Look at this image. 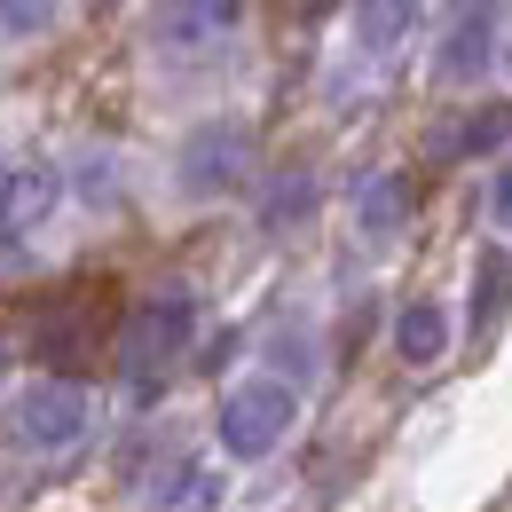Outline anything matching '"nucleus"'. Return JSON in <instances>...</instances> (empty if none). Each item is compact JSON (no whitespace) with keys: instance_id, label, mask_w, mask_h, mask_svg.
<instances>
[{"instance_id":"nucleus-13","label":"nucleus","mask_w":512,"mask_h":512,"mask_svg":"<svg viewBox=\"0 0 512 512\" xmlns=\"http://www.w3.org/2000/svg\"><path fill=\"white\" fill-rule=\"evenodd\" d=\"M410 24H418V8H355V32L371 48H394V32H410Z\"/></svg>"},{"instance_id":"nucleus-7","label":"nucleus","mask_w":512,"mask_h":512,"mask_svg":"<svg viewBox=\"0 0 512 512\" xmlns=\"http://www.w3.org/2000/svg\"><path fill=\"white\" fill-rule=\"evenodd\" d=\"M497 8H457V24H449L442 56H434V79L442 87H465V79H481L489 71V56H497Z\"/></svg>"},{"instance_id":"nucleus-5","label":"nucleus","mask_w":512,"mask_h":512,"mask_svg":"<svg viewBox=\"0 0 512 512\" xmlns=\"http://www.w3.org/2000/svg\"><path fill=\"white\" fill-rule=\"evenodd\" d=\"M229 32H237V8H229V0L150 8V48H158V56H174V64H190V56H213V48H229Z\"/></svg>"},{"instance_id":"nucleus-8","label":"nucleus","mask_w":512,"mask_h":512,"mask_svg":"<svg viewBox=\"0 0 512 512\" xmlns=\"http://www.w3.org/2000/svg\"><path fill=\"white\" fill-rule=\"evenodd\" d=\"M394 355H402L410 371H434L449 355V316L434 300H402V308H394Z\"/></svg>"},{"instance_id":"nucleus-10","label":"nucleus","mask_w":512,"mask_h":512,"mask_svg":"<svg viewBox=\"0 0 512 512\" xmlns=\"http://www.w3.org/2000/svg\"><path fill=\"white\" fill-rule=\"evenodd\" d=\"M505 308H512V253L481 245V260H473V339H489L505 323Z\"/></svg>"},{"instance_id":"nucleus-6","label":"nucleus","mask_w":512,"mask_h":512,"mask_svg":"<svg viewBox=\"0 0 512 512\" xmlns=\"http://www.w3.org/2000/svg\"><path fill=\"white\" fill-rule=\"evenodd\" d=\"M56 197H64V174H56V166H16V174H0V253L32 245V237L48 229V213H56Z\"/></svg>"},{"instance_id":"nucleus-9","label":"nucleus","mask_w":512,"mask_h":512,"mask_svg":"<svg viewBox=\"0 0 512 512\" xmlns=\"http://www.w3.org/2000/svg\"><path fill=\"white\" fill-rule=\"evenodd\" d=\"M497 142H512V103H481L457 127H442L434 134V158H489Z\"/></svg>"},{"instance_id":"nucleus-17","label":"nucleus","mask_w":512,"mask_h":512,"mask_svg":"<svg viewBox=\"0 0 512 512\" xmlns=\"http://www.w3.org/2000/svg\"><path fill=\"white\" fill-rule=\"evenodd\" d=\"M0 371H8V347H0Z\"/></svg>"},{"instance_id":"nucleus-16","label":"nucleus","mask_w":512,"mask_h":512,"mask_svg":"<svg viewBox=\"0 0 512 512\" xmlns=\"http://www.w3.org/2000/svg\"><path fill=\"white\" fill-rule=\"evenodd\" d=\"M489 213H497V229H512V158L497 166V190H489Z\"/></svg>"},{"instance_id":"nucleus-4","label":"nucleus","mask_w":512,"mask_h":512,"mask_svg":"<svg viewBox=\"0 0 512 512\" xmlns=\"http://www.w3.org/2000/svg\"><path fill=\"white\" fill-rule=\"evenodd\" d=\"M87 426H95V402L79 394L71 379H32L16 394V442L32 449V457H64V449L87 442Z\"/></svg>"},{"instance_id":"nucleus-2","label":"nucleus","mask_w":512,"mask_h":512,"mask_svg":"<svg viewBox=\"0 0 512 512\" xmlns=\"http://www.w3.org/2000/svg\"><path fill=\"white\" fill-rule=\"evenodd\" d=\"M292 418H300V386L292 379H245L221 394V410H213V434H221V449L229 457H268V449H284V434H292Z\"/></svg>"},{"instance_id":"nucleus-12","label":"nucleus","mask_w":512,"mask_h":512,"mask_svg":"<svg viewBox=\"0 0 512 512\" xmlns=\"http://www.w3.org/2000/svg\"><path fill=\"white\" fill-rule=\"evenodd\" d=\"M308 213H316V174H292V182H276V190H268V229L308 221Z\"/></svg>"},{"instance_id":"nucleus-3","label":"nucleus","mask_w":512,"mask_h":512,"mask_svg":"<svg viewBox=\"0 0 512 512\" xmlns=\"http://www.w3.org/2000/svg\"><path fill=\"white\" fill-rule=\"evenodd\" d=\"M253 174V127L245 119H197L174 150V182L190 197H221Z\"/></svg>"},{"instance_id":"nucleus-15","label":"nucleus","mask_w":512,"mask_h":512,"mask_svg":"<svg viewBox=\"0 0 512 512\" xmlns=\"http://www.w3.org/2000/svg\"><path fill=\"white\" fill-rule=\"evenodd\" d=\"M119 158H79V197L95 205V197H119V174H111Z\"/></svg>"},{"instance_id":"nucleus-14","label":"nucleus","mask_w":512,"mask_h":512,"mask_svg":"<svg viewBox=\"0 0 512 512\" xmlns=\"http://www.w3.org/2000/svg\"><path fill=\"white\" fill-rule=\"evenodd\" d=\"M56 8L48 0H0V32H48Z\"/></svg>"},{"instance_id":"nucleus-11","label":"nucleus","mask_w":512,"mask_h":512,"mask_svg":"<svg viewBox=\"0 0 512 512\" xmlns=\"http://www.w3.org/2000/svg\"><path fill=\"white\" fill-rule=\"evenodd\" d=\"M402 213H410V190H402L394 174H371V182H363V245H394Z\"/></svg>"},{"instance_id":"nucleus-1","label":"nucleus","mask_w":512,"mask_h":512,"mask_svg":"<svg viewBox=\"0 0 512 512\" xmlns=\"http://www.w3.org/2000/svg\"><path fill=\"white\" fill-rule=\"evenodd\" d=\"M190 331H197V292L190 284H158V292L127 316V331H119V371H127L134 402H158V386H166V371L182 363Z\"/></svg>"}]
</instances>
